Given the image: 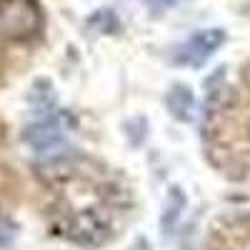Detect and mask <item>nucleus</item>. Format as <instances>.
Here are the masks:
<instances>
[{
    "label": "nucleus",
    "mask_w": 250,
    "mask_h": 250,
    "mask_svg": "<svg viewBox=\"0 0 250 250\" xmlns=\"http://www.w3.org/2000/svg\"><path fill=\"white\" fill-rule=\"evenodd\" d=\"M43 28L38 0H0V33L10 40H33Z\"/></svg>",
    "instance_id": "1"
},
{
    "label": "nucleus",
    "mask_w": 250,
    "mask_h": 250,
    "mask_svg": "<svg viewBox=\"0 0 250 250\" xmlns=\"http://www.w3.org/2000/svg\"><path fill=\"white\" fill-rule=\"evenodd\" d=\"M183 205H185V195L178 190V188H170L168 198H165V210H163V230L165 233H173L175 223L180 220V213H183Z\"/></svg>",
    "instance_id": "6"
},
{
    "label": "nucleus",
    "mask_w": 250,
    "mask_h": 250,
    "mask_svg": "<svg viewBox=\"0 0 250 250\" xmlns=\"http://www.w3.org/2000/svg\"><path fill=\"white\" fill-rule=\"evenodd\" d=\"M148 3V8L150 10H155V13H163V10H168V8H173L178 0H145Z\"/></svg>",
    "instance_id": "7"
},
{
    "label": "nucleus",
    "mask_w": 250,
    "mask_h": 250,
    "mask_svg": "<svg viewBox=\"0 0 250 250\" xmlns=\"http://www.w3.org/2000/svg\"><path fill=\"white\" fill-rule=\"evenodd\" d=\"M73 128L70 115L60 113V115H50L45 120H40L25 130V143L38 153H58L60 145L65 143L68 133Z\"/></svg>",
    "instance_id": "2"
},
{
    "label": "nucleus",
    "mask_w": 250,
    "mask_h": 250,
    "mask_svg": "<svg viewBox=\"0 0 250 250\" xmlns=\"http://www.w3.org/2000/svg\"><path fill=\"white\" fill-rule=\"evenodd\" d=\"M223 43H225V30H223V28H203V30L193 33V35L178 48L175 62H180V65L198 68V65H203L205 60H210V58L220 50Z\"/></svg>",
    "instance_id": "3"
},
{
    "label": "nucleus",
    "mask_w": 250,
    "mask_h": 250,
    "mask_svg": "<svg viewBox=\"0 0 250 250\" xmlns=\"http://www.w3.org/2000/svg\"><path fill=\"white\" fill-rule=\"evenodd\" d=\"M165 105H168L170 115L178 118V120H190L193 118V110H195V98L190 93L188 85H175L168 98H165Z\"/></svg>",
    "instance_id": "5"
},
{
    "label": "nucleus",
    "mask_w": 250,
    "mask_h": 250,
    "mask_svg": "<svg viewBox=\"0 0 250 250\" xmlns=\"http://www.w3.org/2000/svg\"><path fill=\"white\" fill-rule=\"evenodd\" d=\"M103 233H105V223L93 213H78L68 225V235L75 243H83V245L103 243Z\"/></svg>",
    "instance_id": "4"
}]
</instances>
